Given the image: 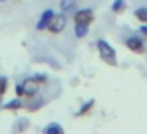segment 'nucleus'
<instances>
[{
  "label": "nucleus",
  "mask_w": 147,
  "mask_h": 134,
  "mask_svg": "<svg viewBox=\"0 0 147 134\" xmlns=\"http://www.w3.org/2000/svg\"><path fill=\"white\" fill-rule=\"evenodd\" d=\"M98 51H100L101 58H105L108 63L115 65V52L112 51V48L106 41H103V40H100V41H98Z\"/></svg>",
  "instance_id": "f257e3e1"
},
{
  "label": "nucleus",
  "mask_w": 147,
  "mask_h": 134,
  "mask_svg": "<svg viewBox=\"0 0 147 134\" xmlns=\"http://www.w3.org/2000/svg\"><path fill=\"white\" fill-rule=\"evenodd\" d=\"M65 25H67V17L62 16V14H55V16H52L51 21H49L48 29H49V32H52V33H59L65 29Z\"/></svg>",
  "instance_id": "f03ea898"
},
{
  "label": "nucleus",
  "mask_w": 147,
  "mask_h": 134,
  "mask_svg": "<svg viewBox=\"0 0 147 134\" xmlns=\"http://www.w3.org/2000/svg\"><path fill=\"white\" fill-rule=\"evenodd\" d=\"M74 21H76V24H84V25H89V24L93 21V13L90 10H82V11H79V13H76Z\"/></svg>",
  "instance_id": "7ed1b4c3"
},
{
  "label": "nucleus",
  "mask_w": 147,
  "mask_h": 134,
  "mask_svg": "<svg viewBox=\"0 0 147 134\" xmlns=\"http://www.w3.org/2000/svg\"><path fill=\"white\" fill-rule=\"evenodd\" d=\"M22 90L27 96H33L38 90V80L36 79H26L22 82Z\"/></svg>",
  "instance_id": "20e7f679"
},
{
  "label": "nucleus",
  "mask_w": 147,
  "mask_h": 134,
  "mask_svg": "<svg viewBox=\"0 0 147 134\" xmlns=\"http://www.w3.org/2000/svg\"><path fill=\"white\" fill-rule=\"evenodd\" d=\"M127 46L131 49L133 52H144V46H142V41L141 40H138L136 36H133V38H128L127 41Z\"/></svg>",
  "instance_id": "39448f33"
},
{
  "label": "nucleus",
  "mask_w": 147,
  "mask_h": 134,
  "mask_svg": "<svg viewBox=\"0 0 147 134\" xmlns=\"http://www.w3.org/2000/svg\"><path fill=\"white\" fill-rule=\"evenodd\" d=\"M51 17H52V13H51V11H45V14H43V19H41V22L38 24V29H45V27H46V24H49V21H51Z\"/></svg>",
  "instance_id": "423d86ee"
},
{
  "label": "nucleus",
  "mask_w": 147,
  "mask_h": 134,
  "mask_svg": "<svg viewBox=\"0 0 147 134\" xmlns=\"http://www.w3.org/2000/svg\"><path fill=\"white\" fill-rule=\"evenodd\" d=\"M136 17L141 21V22H146L147 24V10L146 8H141V10L136 11Z\"/></svg>",
  "instance_id": "0eeeda50"
},
{
  "label": "nucleus",
  "mask_w": 147,
  "mask_h": 134,
  "mask_svg": "<svg viewBox=\"0 0 147 134\" xmlns=\"http://www.w3.org/2000/svg\"><path fill=\"white\" fill-rule=\"evenodd\" d=\"M76 32H78V36H84L87 33V25H84V24H76Z\"/></svg>",
  "instance_id": "6e6552de"
},
{
  "label": "nucleus",
  "mask_w": 147,
  "mask_h": 134,
  "mask_svg": "<svg viewBox=\"0 0 147 134\" xmlns=\"http://www.w3.org/2000/svg\"><path fill=\"white\" fill-rule=\"evenodd\" d=\"M21 107V103L18 101V99H14V101L8 103L7 106H5V109H19Z\"/></svg>",
  "instance_id": "1a4fd4ad"
},
{
  "label": "nucleus",
  "mask_w": 147,
  "mask_h": 134,
  "mask_svg": "<svg viewBox=\"0 0 147 134\" xmlns=\"http://www.w3.org/2000/svg\"><path fill=\"white\" fill-rule=\"evenodd\" d=\"M5 90H7V79H0V95L5 93Z\"/></svg>",
  "instance_id": "9d476101"
},
{
  "label": "nucleus",
  "mask_w": 147,
  "mask_h": 134,
  "mask_svg": "<svg viewBox=\"0 0 147 134\" xmlns=\"http://www.w3.org/2000/svg\"><path fill=\"white\" fill-rule=\"evenodd\" d=\"M62 8H63V10H70L71 8V0H63V2H62Z\"/></svg>",
  "instance_id": "9b49d317"
},
{
  "label": "nucleus",
  "mask_w": 147,
  "mask_h": 134,
  "mask_svg": "<svg viewBox=\"0 0 147 134\" xmlns=\"http://www.w3.org/2000/svg\"><path fill=\"white\" fill-rule=\"evenodd\" d=\"M92 106H93V101H90V103H89V104H87V106H84V107H82V111H81V112H79V115H82V114H86V112H87V111H89V109H90V107H92Z\"/></svg>",
  "instance_id": "f8f14e48"
},
{
  "label": "nucleus",
  "mask_w": 147,
  "mask_h": 134,
  "mask_svg": "<svg viewBox=\"0 0 147 134\" xmlns=\"http://www.w3.org/2000/svg\"><path fill=\"white\" fill-rule=\"evenodd\" d=\"M46 131H48V133H51V131H57V133H60V128H59V126H48V128H46Z\"/></svg>",
  "instance_id": "ddd939ff"
},
{
  "label": "nucleus",
  "mask_w": 147,
  "mask_h": 134,
  "mask_svg": "<svg viewBox=\"0 0 147 134\" xmlns=\"http://www.w3.org/2000/svg\"><path fill=\"white\" fill-rule=\"evenodd\" d=\"M120 5H122V0H117V2L114 3V10L119 11V10H120Z\"/></svg>",
  "instance_id": "4468645a"
},
{
  "label": "nucleus",
  "mask_w": 147,
  "mask_h": 134,
  "mask_svg": "<svg viewBox=\"0 0 147 134\" xmlns=\"http://www.w3.org/2000/svg\"><path fill=\"white\" fill-rule=\"evenodd\" d=\"M22 92H24V90H22V85L18 87V95H22Z\"/></svg>",
  "instance_id": "2eb2a0df"
},
{
  "label": "nucleus",
  "mask_w": 147,
  "mask_h": 134,
  "mask_svg": "<svg viewBox=\"0 0 147 134\" xmlns=\"http://www.w3.org/2000/svg\"><path fill=\"white\" fill-rule=\"evenodd\" d=\"M141 32H142L144 35H147V27H142V29H141Z\"/></svg>",
  "instance_id": "dca6fc26"
}]
</instances>
